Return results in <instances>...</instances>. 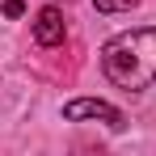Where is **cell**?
<instances>
[{
	"label": "cell",
	"mask_w": 156,
	"mask_h": 156,
	"mask_svg": "<svg viewBox=\"0 0 156 156\" xmlns=\"http://www.w3.org/2000/svg\"><path fill=\"white\" fill-rule=\"evenodd\" d=\"M101 72L127 93H144L156 84V26L127 30L101 47Z\"/></svg>",
	"instance_id": "1"
},
{
	"label": "cell",
	"mask_w": 156,
	"mask_h": 156,
	"mask_svg": "<svg viewBox=\"0 0 156 156\" xmlns=\"http://www.w3.org/2000/svg\"><path fill=\"white\" fill-rule=\"evenodd\" d=\"M97 13H122V9H135V0H93Z\"/></svg>",
	"instance_id": "4"
},
{
	"label": "cell",
	"mask_w": 156,
	"mask_h": 156,
	"mask_svg": "<svg viewBox=\"0 0 156 156\" xmlns=\"http://www.w3.org/2000/svg\"><path fill=\"white\" fill-rule=\"evenodd\" d=\"M63 34H68L63 13H59L55 4H47V9L38 13V21H34V42H38V47H59V42H63Z\"/></svg>",
	"instance_id": "3"
},
{
	"label": "cell",
	"mask_w": 156,
	"mask_h": 156,
	"mask_svg": "<svg viewBox=\"0 0 156 156\" xmlns=\"http://www.w3.org/2000/svg\"><path fill=\"white\" fill-rule=\"evenodd\" d=\"M63 118H68V122H84V118H93V122L122 127V114H118L114 105L97 101V97H80V101H68V105H63Z\"/></svg>",
	"instance_id": "2"
},
{
	"label": "cell",
	"mask_w": 156,
	"mask_h": 156,
	"mask_svg": "<svg viewBox=\"0 0 156 156\" xmlns=\"http://www.w3.org/2000/svg\"><path fill=\"white\" fill-rule=\"evenodd\" d=\"M21 13H26L21 0H4V17H21Z\"/></svg>",
	"instance_id": "5"
}]
</instances>
